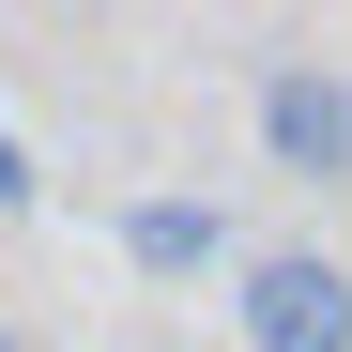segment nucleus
<instances>
[{"instance_id": "nucleus-1", "label": "nucleus", "mask_w": 352, "mask_h": 352, "mask_svg": "<svg viewBox=\"0 0 352 352\" xmlns=\"http://www.w3.org/2000/svg\"><path fill=\"white\" fill-rule=\"evenodd\" d=\"M230 307H245V352H352V276L322 245H261L230 276Z\"/></svg>"}, {"instance_id": "nucleus-2", "label": "nucleus", "mask_w": 352, "mask_h": 352, "mask_svg": "<svg viewBox=\"0 0 352 352\" xmlns=\"http://www.w3.org/2000/svg\"><path fill=\"white\" fill-rule=\"evenodd\" d=\"M261 153L291 184H352V77L337 62H261Z\"/></svg>"}, {"instance_id": "nucleus-3", "label": "nucleus", "mask_w": 352, "mask_h": 352, "mask_svg": "<svg viewBox=\"0 0 352 352\" xmlns=\"http://www.w3.org/2000/svg\"><path fill=\"white\" fill-rule=\"evenodd\" d=\"M123 261H138V276H214V261H230V199H199V184L123 199Z\"/></svg>"}, {"instance_id": "nucleus-4", "label": "nucleus", "mask_w": 352, "mask_h": 352, "mask_svg": "<svg viewBox=\"0 0 352 352\" xmlns=\"http://www.w3.org/2000/svg\"><path fill=\"white\" fill-rule=\"evenodd\" d=\"M0 352H46V337H31V322H0Z\"/></svg>"}]
</instances>
